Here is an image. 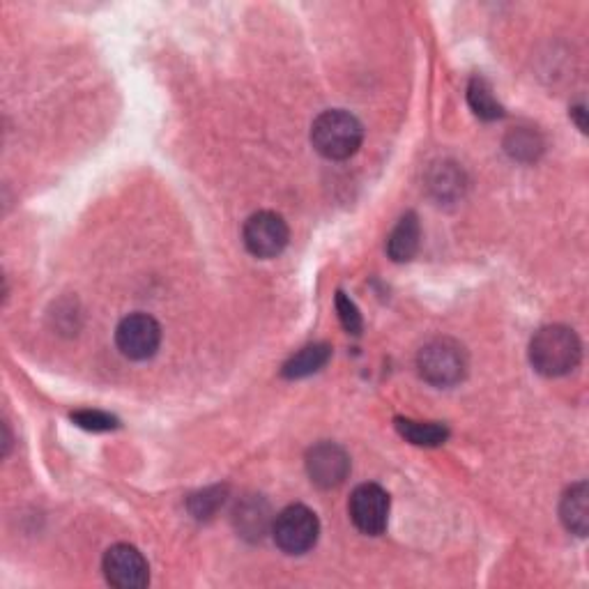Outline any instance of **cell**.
<instances>
[{
    "label": "cell",
    "instance_id": "obj_8",
    "mask_svg": "<svg viewBox=\"0 0 589 589\" xmlns=\"http://www.w3.org/2000/svg\"><path fill=\"white\" fill-rule=\"evenodd\" d=\"M102 569L106 580L120 589H141L150 580L148 562L129 543H118V546L106 550Z\"/></svg>",
    "mask_w": 589,
    "mask_h": 589
},
{
    "label": "cell",
    "instance_id": "obj_7",
    "mask_svg": "<svg viewBox=\"0 0 589 589\" xmlns=\"http://www.w3.org/2000/svg\"><path fill=\"white\" fill-rule=\"evenodd\" d=\"M350 518L359 532L378 537L385 532L389 520V495L378 484H362L350 497Z\"/></svg>",
    "mask_w": 589,
    "mask_h": 589
},
{
    "label": "cell",
    "instance_id": "obj_15",
    "mask_svg": "<svg viewBox=\"0 0 589 589\" xmlns=\"http://www.w3.org/2000/svg\"><path fill=\"white\" fill-rule=\"evenodd\" d=\"M468 102H470V109L474 111V116L481 120H497L504 116V109L495 99L493 88L488 86V81L481 79V76H474V79L470 81Z\"/></svg>",
    "mask_w": 589,
    "mask_h": 589
},
{
    "label": "cell",
    "instance_id": "obj_6",
    "mask_svg": "<svg viewBox=\"0 0 589 589\" xmlns=\"http://www.w3.org/2000/svg\"><path fill=\"white\" fill-rule=\"evenodd\" d=\"M116 343L120 353L134 362L155 357L162 343V327L148 313H132L122 318L116 330Z\"/></svg>",
    "mask_w": 589,
    "mask_h": 589
},
{
    "label": "cell",
    "instance_id": "obj_12",
    "mask_svg": "<svg viewBox=\"0 0 589 589\" xmlns=\"http://www.w3.org/2000/svg\"><path fill=\"white\" fill-rule=\"evenodd\" d=\"M560 516L566 530L578 534V537H585L589 527L587 481H578V484H573L569 491H566L560 504Z\"/></svg>",
    "mask_w": 589,
    "mask_h": 589
},
{
    "label": "cell",
    "instance_id": "obj_10",
    "mask_svg": "<svg viewBox=\"0 0 589 589\" xmlns=\"http://www.w3.org/2000/svg\"><path fill=\"white\" fill-rule=\"evenodd\" d=\"M419 242H422V226H419L417 214L408 212L403 214L392 235H389L387 254L396 263H405V260L415 258L419 251Z\"/></svg>",
    "mask_w": 589,
    "mask_h": 589
},
{
    "label": "cell",
    "instance_id": "obj_17",
    "mask_svg": "<svg viewBox=\"0 0 589 589\" xmlns=\"http://www.w3.org/2000/svg\"><path fill=\"white\" fill-rule=\"evenodd\" d=\"M72 422L76 426L86 428V431H113V428H118V419L109 415V412H102V410H79L72 415Z\"/></svg>",
    "mask_w": 589,
    "mask_h": 589
},
{
    "label": "cell",
    "instance_id": "obj_2",
    "mask_svg": "<svg viewBox=\"0 0 589 589\" xmlns=\"http://www.w3.org/2000/svg\"><path fill=\"white\" fill-rule=\"evenodd\" d=\"M364 139L362 122L353 113L334 109L320 113L311 127V143L320 155L332 162L353 157Z\"/></svg>",
    "mask_w": 589,
    "mask_h": 589
},
{
    "label": "cell",
    "instance_id": "obj_14",
    "mask_svg": "<svg viewBox=\"0 0 589 589\" xmlns=\"http://www.w3.org/2000/svg\"><path fill=\"white\" fill-rule=\"evenodd\" d=\"M396 431L417 447H440L449 438L447 426L435 422H415V419H396Z\"/></svg>",
    "mask_w": 589,
    "mask_h": 589
},
{
    "label": "cell",
    "instance_id": "obj_11",
    "mask_svg": "<svg viewBox=\"0 0 589 589\" xmlns=\"http://www.w3.org/2000/svg\"><path fill=\"white\" fill-rule=\"evenodd\" d=\"M235 527L244 539L260 541L270 527V507L263 497H249L242 504H237Z\"/></svg>",
    "mask_w": 589,
    "mask_h": 589
},
{
    "label": "cell",
    "instance_id": "obj_4",
    "mask_svg": "<svg viewBox=\"0 0 589 589\" xmlns=\"http://www.w3.org/2000/svg\"><path fill=\"white\" fill-rule=\"evenodd\" d=\"M318 534V516L304 504H290L272 523V537L286 555L309 553L316 546Z\"/></svg>",
    "mask_w": 589,
    "mask_h": 589
},
{
    "label": "cell",
    "instance_id": "obj_1",
    "mask_svg": "<svg viewBox=\"0 0 589 589\" xmlns=\"http://www.w3.org/2000/svg\"><path fill=\"white\" fill-rule=\"evenodd\" d=\"M583 357L578 334L564 325H548L534 334L530 362L546 378H560L576 369Z\"/></svg>",
    "mask_w": 589,
    "mask_h": 589
},
{
    "label": "cell",
    "instance_id": "obj_16",
    "mask_svg": "<svg viewBox=\"0 0 589 589\" xmlns=\"http://www.w3.org/2000/svg\"><path fill=\"white\" fill-rule=\"evenodd\" d=\"M507 150L511 152V157H516V159H534L541 150V141L534 132H527V129H516V132L509 136Z\"/></svg>",
    "mask_w": 589,
    "mask_h": 589
},
{
    "label": "cell",
    "instance_id": "obj_20",
    "mask_svg": "<svg viewBox=\"0 0 589 589\" xmlns=\"http://www.w3.org/2000/svg\"><path fill=\"white\" fill-rule=\"evenodd\" d=\"M571 116L576 118L578 127H580V132H587V120H585L587 111H585V104H580V106H573V109H571Z\"/></svg>",
    "mask_w": 589,
    "mask_h": 589
},
{
    "label": "cell",
    "instance_id": "obj_3",
    "mask_svg": "<svg viewBox=\"0 0 589 589\" xmlns=\"http://www.w3.org/2000/svg\"><path fill=\"white\" fill-rule=\"evenodd\" d=\"M417 369L426 382L435 387H451L465 378L468 355L454 339H433L419 350Z\"/></svg>",
    "mask_w": 589,
    "mask_h": 589
},
{
    "label": "cell",
    "instance_id": "obj_19",
    "mask_svg": "<svg viewBox=\"0 0 589 589\" xmlns=\"http://www.w3.org/2000/svg\"><path fill=\"white\" fill-rule=\"evenodd\" d=\"M221 502H224V491H221V488H212V491H205L194 497V500H191V509H194V514L198 518H203L214 514V509H217Z\"/></svg>",
    "mask_w": 589,
    "mask_h": 589
},
{
    "label": "cell",
    "instance_id": "obj_18",
    "mask_svg": "<svg viewBox=\"0 0 589 589\" xmlns=\"http://www.w3.org/2000/svg\"><path fill=\"white\" fill-rule=\"evenodd\" d=\"M336 313H339V320L343 325V330L348 334H362V313H359L357 304L350 300L346 293H336Z\"/></svg>",
    "mask_w": 589,
    "mask_h": 589
},
{
    "label": "cell",
    "instance_id": "obj_5",
    "mask_svg": "<svg viewBox=\"0 0 589 589\" xmlns=\"http://www.w3.org/2000/svg\"><path fill=\"white\" fill-rule=\"evenodd\" d=\"M244 247L256 258H277L288 247L290 231L286 219L277 212L263 210L251 214L244 224Z\"/></svg>",
    "mask_w": 589,
    "mask_h": 589
},
{
    "label": "cell",
    "instance_id": "obj_13",
    "mask_svg": "<svg viewBox=\"0 0 589 589\" xmlns=\"http://www.w3.org/2000/svg\"><path fill=\"white\" fill-rule=\"evenodd\" d=\"M330 357H332V348L327 346V343H313V346L302 348L300 353H295L286 364H283L281 376L288 380L307 378L311 376V373L323 369V366L330 362Z\"/></svg>",
    "mask_w": 589,
    "mask_h": 589
},
{
    "label": "cell",
    "instance_id": "obj_9",
    "mask_svg": "<svg viewBox=\"0 0 589 589\" xmlns=\"http://www.w3.org/2000/svg\"><path fill=\"white\" fill-rule=\"evenodd\" d=\"M307 472L311 484L323 488V491L341 486L350 474V458L346 449L334 445V442H318L307 454Z\"/></svg>",
    "mask_w": 589,
    "mask_h": 589
}]
</instances>
